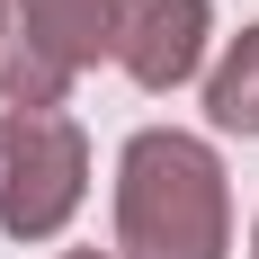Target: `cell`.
<instances>
[{"label": "cell", "mask_w": 259, "mask_h": 259, "mask_svg": "<svg viewBox=\"0 0 259 259\" xmlns=\"http://www.w3.org/2000/svg\"><path fill=\"white\" fill-rule=\"evenodd\" d=\"M206 107H214V125H241V134H259V27L233 45V63L214 72Z\"/></svg>", "instance_id": "obj_4"}, {"label": "cell", "mask_w": 259, "mask_h": 259, "mask_svg": "<svg viewBox=\"0 0 259 259\" xmlns=\"http://www.w3.org/2000/svg\"><path fill=\"white\" fill-rule=\"evenodd\" d=\"M125 250L134 259H224V170L188 134H134L125 152Z\"/></svg>", "instance_id": "obj_1"}, {"label": "cell", "mask_w": 259, "mask_h": 259, "mask_svg": "<svg viewBox=\"0 0 259 259\" xmlns=\"http://www.w3.org/2000/svg\"><path fill=\"white\" fill-rule=\"evenodd\" d=\"M80 259H99V250H80Z\"/></svg>", "instance_id": "obj_5"}, {"label": "cell", "mask_w": 259, "mask_h": 259, "mask_svg": "<svg viewBox=\"0 0 259 259\" xmlns=\"http://www.w3.org/2000/svg\"><path fill=\"white\" fill-rule=\"evenodd\" d=\"M197 54H206V0H125V72L143 90L188 80Z\"/></svg>", "instance_id": "obj_3"}, {"label": "cell", "mask_w": 259, "mask_h": 259, "mask_svg": "<svg viewBox=\"0 0 259 259\" xmlns=\"http://www.w3.org/2000/svg\"><path fill=\"white\" fill-rule=\"evenodd\" d=\"M0 143H9V188H0V224L18 241L54 233L63 214L80 206V134L54 116V107H9V125H0Z\"/></svg>", "instance_id": "obj_2"}]
</instances>
